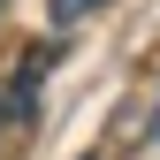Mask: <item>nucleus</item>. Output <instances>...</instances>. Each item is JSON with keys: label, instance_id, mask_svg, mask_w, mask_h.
<instances>
[{"label": "nucleus", "instance_id": "f257e3e1", "mask_svg": "<svg viewBox=\"0 0 160 160\" xmlns=\"http://www.w3.org/2000/svg\"><path fill=\"white\" fill-rule=\"evenodd\" d=\"M99 0H53V23H76V15H92Z\"/></svg>", "mask_w": 160, "mask_h": 160}, {"label": "nucleus", "instance_id": "7ed1b4c3", "mask_svg": "<svg viewBox=\"0 0 160 160\" xmlns=\"http://www.w3.org/2000/svg\"><path fill=\"white\" fill-rule=\"evenodd\" d=\"M152 145H160V114H152Z\"/></svg>", "mask_w": 160, "mask_h": 160}, {"label": "nucleus", "instance_id": "f03ea898", "mask_svg": "<svg viewBox=\"0 0 160 160\" xmlns=\"http://www.w3.org/2000/svg\"><path fill=\"white\" fill-rule=\"evenodd\" d=\"M0 122H8V92H0Z\"/></svg>", "mask_w": 160, "mask_h": 160}]
</instances>
